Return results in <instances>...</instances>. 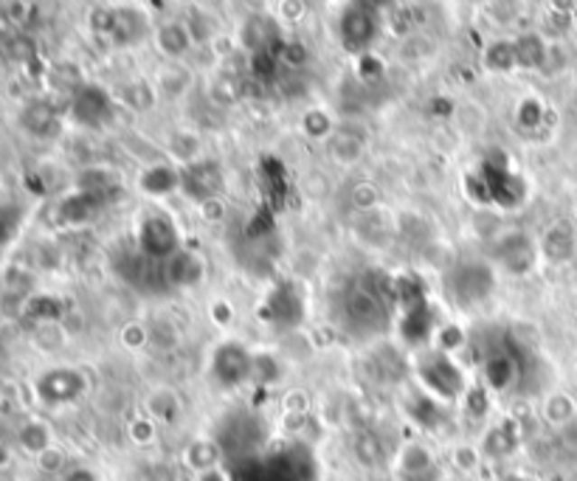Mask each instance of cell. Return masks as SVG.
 <instances>
[{
  "label": "cell",
  "instance_id": "obj_1",
  "mask_svg": "<svg viewBox=\"0 0 577 481\" xmlns=\"http://www.w3.org/2000/svg\"><path fill=\"white\" fill-rule=\"evenodd\" d=\"M344 310H347V319L360 329L377 327L386 319V307H383L380 291H375L369 284H355L344 301Z\"/></svg>",
  "mask_w": 577,
  "mask_h": 481
},
{
  "label": "cell",
  "instance_id": "obj_8",
  "mask_svg": "<svg viewBox=\"0 0 577 481\" xmlns=\"http://www.w3.org/2000/svg\"><path fill=\"white\" fill-rule=\"evenodd\" d=\"M181 183L191 198H211L223 186V172L214 163H198L183 172Z\"/></svg>",
  "mask_w": 577,
  "mask_h": 481
},
{
  "label": "cell",
  "instance_id": "obj_19",
  "mask_svg": "<svg viewBox=\"0 0 577 481\" xmlns=\"http://www.w3.org/2000/svg\"><path fill=\"white\" fill-rule=\"evenodd\" d=\"M20 445L26 448L29 453L40 456V453H45L48 448H54V445H51V430H48L42 422L32 420V422H26V425L20 428Z\"/></svg>",
  "mask_w": 577,
  "mask_h": 481
},
{
  "label": "cell",
  "instance_id": "obj_34",
  "mask_svg": "<svg viewBox=\"0 0 577 481\" xmlns=\"http://www.w3.org/2000/svg\"><path fill=\"white\" fill-rule=\"evenodd\" d=\"M307 60V51L302 45H287L284 48V62H291V65H302Z\"/></svg>",
  "mask_w": 577,
  "mask_h": 481
},
{
  "label": "cell",
  "instance_id": "obj_18",
  "mask_svg": "<svg viewBox=\"0 0 577 481\" xmlns=\"http://www.w3.org/2000/svg\"><path fill=\"white\" fill-rule=\"evenodd\" d=\"M200 273H203L200 262L195 256H189V254L172 256L170 262H166V279L175 282V284H191Z\"/></svg>",
  "mask_w": 577,
  "mask_h": 481
},
{
  "label": "cell",
  "instance_id": "obj_11",
  "mask_svg": "<svg viewBox=\"0 0 577 481\" xmlns=\"http://www.w3.org/2000/svg\"><path fill=\"white\" fill-rule=\"evenodd\" d=\"M485 375L493 389H510L518 377V360L510 352H493L485 364Z\"/></svg>",
  "mask_w": 577,
  "mask_h": 481
},
{
  "label": "cell",
  "instance_id": "obj_14",
  "mask_svg": "<svg viewBox=\"0 0 577 481\" xmlns=\"http://www.w3.org/2000/svg\"><path fill=\"white\" fill-rule=\"evenodd\" d=\"M96 211H99V195L79 191V195L68 198L62 203V220L65 223H85V220H93Z\"/></svg>",
  "mask_w": 577,
  "mask_h": 481
},
{
  "label": "cell",
  "instance_id": "obj_12",
  "mask_svg": "<svg viewBox=\"0 0 577 481\" xmlns=\"http://www.w3.org/2000/svg\"><path fill=\"white\" fill-rule=\"evenodd\" d=\"M574 251V234L569 226L558 223L552 226L544 236V254L552 259V262H566Z\"/></svg>",
  "mask_w": 577,
  "mask_h": 481
},
{
  "label": "cell",
  "instance_id": "obj_37",
  "mask_svg": "<svg viewBox=\"0 0 577 481\" xmlns=\"http://www.w3.org/2000/svg\"><path fill=\"white\" fill-rule=\"evenodd\" d=\"M6 459V453H4V448H0V462H4Z\"/></svg>",
  "mask_w": 577,
  "mask_h": 481
},
{
  "label": "cell",
  "instance_id": "obj_9",
  "mask_svg": "<svg viewBox=\"0 0 577 481\" xmlns=\"http://www.w3.org/2000/svg\"><path fill=\"white\" fill-rule=\"evenodd\" d=\"M400 473L405 481H423L437 473L434 456H431L423 445H405L400 450Z\"/></svg>",
  "mask_w": 577,
  "mask_h": 481
},
{
  "label": "cell",
  "instance_id": "obj_29",
  "mask_svg": "<svg viewBox=\"0 0 577 481\" xmlns=\"http://www.w3.org/2000/svg\"><path fill=\"white\" fill-rule=\"evenodd\" d=\"M9 51H12V57H14V60L29 62V60H34V42H32V40H26V37H14V40H12V45H9Z\"/></svg>",
  "mask_w": 577,
  "mask_h": 481
},
{
  "label": "cell",
  "instance_id": "obj_35",
  "mask_svg": "<svg viewBox=\"0 0 577 481\" xmlns=\"http://www.w3.org/2000/svg\"><path fill=\"white\" fill-rule=\"evenodd\" d=\"M200 481H226V478H223V473H220V470H211V473H203V476H200Z\"/></svg>",
  "mask_w": 577,
  "mask_h": 481
},
{
  "label": "cell",
  "instance_id": "obj_20",
  "mask_svg": "<svg viewBox=\"0 0 577 481\" xmlns=\"http://www.w3.org/2000/svg\"><path fill=\"white\" fill-rule=\"evenodd\" d=\"M513 51H516V62H518V65H526V68H538V65H544V60H546L544 42H541L538 37H533V34H526V37L516 40V42H513Z\"/></svg>",
  "mask_w": 577,
  "mask_h": 481
},
{
  "label": "cell",
  "instance_id": "obj_2",
  "mask_svg": "<svg viewBox=\"0 0 577 481\" xmlns=\"http://www.w3.org/2000/svg\"><path fill=\"white\" fill-rule=\"evenodd\" d=\"M85 392V380L74 369H54L37 380V394L42 402H68Z\"/></svg>",
  "mask_w": 577,
  "mask_h": 481
},
{
  "label": "cell",
  "instance_id": "obj_16",
  "mask_svg": "<svg viewBox=\"0 0 577 481\" xmlns=\"http://www.w3.org/2000/svg\"><path fill=\"white\" fill-rule=\"evenodd\" d=\"M504 262H507L510 271H526L535 259V251L530 245V239L521 236V234H513L507 236V243H504Z\"/></svg>",
  "mask_w": 577,
  "mask_h": 481
},
{
  "label": "cell",
  "instance_id": "obj_27",
  "mask_svg": "<svg viewBox=\"0 0 577 481\" xmlns=\"http://www.w3.org/2000/svg\"><path fill=\"white\" fill-rule=\"evenodd\" d=\"M37 465H40V470H45V473H60V470L65 467V456H62V450H57V448H48L45 453L37 456Z\"/></svg>",
  "mask_w": 577,
  "mask_h": 481
},
{
  "label": "cell",
  "instance_id": "obj_32",
  "mask_svg": "<svg viewBox=\"0 0 577 481\" xmlns=\"http://www.w3.org/2000/svg\"><path fill=\"white\" fill-rule=\"evenodd\" d=\"M62 481H99V478H96V473L88 467H70Z\"/></svg>",
  "mask_w": 577,
  "mask_h": 481
},
{
  "label": "cell",
  "instance_id": "obj_22",
  "mask_svg": "<svg viewBox=\"0 0 577 481\" xmlns=\"http://www.w3.org/2000/svg\"><path fill=\"white\" fill-rule=\"evenodd\" d=\"M218 459H220V450H218V445H211V442H198L195 448L189 450V465L198 467L200 473L218 470Z\"/></svg>",
  "mask_w": 577,
  "mask_h": 481
},
{
  "label": "cell",
  "instance_id": "obj_21",
  "mask_svg": "<svg viewBox=\"0 0 577 481\" xmlns=\"http://www.w3.org/2000/svg\"><path fill=\"white\" fill-rule=\"evenodd\" d=\"M158 42L161 48L170 57H178L186 51V45H189V32L183 26H178V23H170V26H163L161 34H158Z\"/></svg>",
  "mask_w": 577,
  "mask_h": 481
},
{
  "label": "cell",
  "instance_id": "obj_5",
  "mask_svg": "<svg viewBox=\"0 0 577 481\" xmlns=\"http://www.w3.org/2000/svg\"><path fill=\"white\" fill-rule=\"evenodd\" d=\"M377 32V17L367 6H352L341 17V37L349 48H364Z\"/></svg>",
  "mask_w": 577,
  "mask_h": 481
},
{
  "label": "cell",
  "instance_id": "obj_33",
  "mask_svg": "<svg viewBox=\"0 0 577 481\" xmlns=\"http://www.w3.org/2000/svg\"><path fill=\"white\" fill-rule=\"evenodd\" d=\"M327 127H330V122L321 116V113H312V116H307V130L310 133H316V135H321V133H327Z\"/></svg>",
  "mask_w": 577,
  "mask_h": 481
},
{
  "label": "cell",
  "instance_id": "obj_31",
  "mask_svg": "<svg viewBox=\"0 0 577 481\" xmlns=\"http://www.w3.org/2000/svg\"><path fill=\"white\" fill-rule=\"evenodd\" d=\"M518 122H521L524 127H538V122H541V107H538V102H524V107H521V113H518Z\"/></svg>",
  "mask_w": 577,
  "mask_h": 481
},
{
  "label": "cell",
  "instance_id": "obj_6",
  "mask_svg": "<svg viewBox=\"0 0 577 481\" xmlns=\"http://www.w3.org/2000/svg\"><path fill=\"white\" fill-rule=\"evenodd\" d=\"M214 372H218V377L226 386H234V383L246 380L251 375V357L243 347L226 344L218 349V357H214Z\"/></svg>",
  "mask_w": 577,
  "mask_h": 481
},
{
  "label": "cell",
  "instance_id": "obj_4",
  "mask_svg": "<svg viewBox=\"0 0 577 481\" xmlns=\"http://www.w3.org/2000/svg\"><path fill=\"white\" fill-rule=\"evenodd\" d=\"M423 380L431 392H437L442 397H453L456 392L462 389V377L460 372L453 369V364L445 355H428L423 360Z\"/></svg>",
  "mask_w": 577,
  "mask_h": 481
},
{
  "label": "cell",
  "instance_id": "obj_23",
  "mask_svg": "<svg viewBox=\"0 0 577 481\" xmlns=\"http://www.w3.org/2000/svg\"><path fill=\"white\" fill-rule=\"evenodd\" d=\"M178 175L172 172V170H150L147 175H144V189H147V191H158V195H161V191H170V189H175L178 186Z\"/></svg>",
  "mask_w": 577,
  "mask_h": 481
},
{
  "label": "cell",
  "instance_id": "obj_15",
  "mask_svg": "<svg viewBox=\"0 0 577 481\" xmlns=\"http://www.w3.org/2000/svg\"><path fill=\"white\" fill-rule=\"evenodd\" d=\"M352 453L355 459L364 465V467H380L383 459H386V450H383V442L372 434V430H364V434H358L352 442Z\"/></svg>",
  "mask_w": 577,
  "mask_h": 481
},
{
  "label": "cell",
  "instance_id": "obj_17",
  "mask_svg": "<svg viewBox=\"0 0 577 481\" xmlns=\"http://www.w3.org/2000/svg\"><path fill=\"white\" fill-rule=\"evenodd\" d=\"M274 40H276V29L268 17H251L243 26V42L251 51H265Z\"/></svg>",
  "mask_w": 577,
  "mask_h": 481
},
{
  "label": "cell",
  "instance_id": "obj_13",
  "mask_svg": "<svg viewBox=\"0 0 577 481\" xmlns=\"http://www.w3.org/2000/svg\"><path fill=\"white\" fill-rule=\"evenodd\" d=\"M20 118H23V125H26V130L34 133V135H48L57 127V113H54L51 105H45V102L26 105V110H23Z\"/></svg>",
  "mask_w": 577,
  "mask_h": 481
},
{
  "label": "cell",
  "instance_id": "obj_3",
  "mask_svg": "<svg viewBox=\"0 0 577 481\" xmlns=\"http://www.w3.org/2000/svg\"><path fill=\"white\" fill-rule=\"evenodd\" d=\"M141 248L150 259H166L178 251V231L175 226L163 217V214H155L147 223L141 226Z\"/></svg>",
  "mask_w": 577,
  "mask_h": 481
},
{
  "label": "cell",
  "instance_id": "obj_25",
  "mask_svg": "<svg viewBox=\"0 0 577 481\" xmlns=\"http://www.w3.org/2000/svg\"><path fill=\"white\" fill-rule=\"evenodd\" d=\"M488 65H490V68H510V65H516L513 45H507V42L493 45L490 51H488Z\"/></svg>",
  "mask_w": 577,
  "mask_h": 481
},
{
  "label": "cell",
  "instance_id": "obj_26",
  "mask_svg": "<svg viewBox=\"0 0 577 481\" xmlns=\"http://www.w3.org/2000/svg\"><path fill=\"white\" fill-rule=\"evenodd\" d=\"M572 414H574V408L566 397H552L546 405V417L552 422H566V420H572Z\"/></svg>",
  "mask_w": 577,
  "mask_h": 481
},
{
  "label": "cell",
  "instance_id": "obj_36",
  "mask_svg": "<svg viewBox=\"0 0 577 481\" xmlns=\"http://www.w3.org/2000/svg\"><path fill=\"white\" fill-rule=\"evenodd\" d=\"M501 481H526V478H518V476H510V478H501Z\"/></svg>",
  "mask_w": 577,
  "mask_h": 481
},
{
  "label": "cell",
  "instance_id": "obj_10",
  "mask_svg": "<svg viewBox=\"0 0 577 481\" xmlns=\"http://www.w3.org/2000/svg\"><path fill=\"white\" fill-rule=\"evenodd\" d=\"M107 113H110V102H107V96L99 88H85L77 96L74 116L79 118L82 125H99V122H105V118H107Z\"/></svg>",
  "mask_w": 577,
  "mask_h": 481
},
{
  "label": "cell",
  "instance_id": "obj_24",
  "mask_svg": "<svg viewBox=\"0 0 577 481\" xmlns=\"http://www.w3.org/2000/svg\"><path fill=\"white\" fill-rule=\"evenodd\" d=\"M516 448V437L507 434V428H496L493 434H488V453L490 456H507Z\"/></svg>",
  "mask_w": 577,
  "mask_h": 481
},
{
  "label": "cell",
  "instance_id": "obj_7",
  "mask_svg": "<svg viewBox=\"0 0 577 481\" xmlns=\"http://www.w3.org/2000/svg\"><path fill=\"white\" fill-rule=\"evenodd\" d=\"M493 291V276L482 264H470V268H462L453 279V293L460 301H479L485 299Z\"/></svg>",
  "mask_w": 577,
  "mask_h": 481
},
{
  "label": "cell",
  "instance_id": "obj_28",
  "mask_svg": "<svg viewBox=\"0 0 577 481\" xmlns=\"http://www.w3.org/2000/svg\"><path fill=\"white\" fill-rule=\"evenodd\" d=\"M127 102H130V107L147 110L153 105V93H150V88L144 85V82H135L133 88H127Z\"/></svg>",
  "mask_w": 577,
  "mask_h": 481
},
{
  "label": "cell",
  "instance_id": "obj_30",
  "mask_svg": "<svg viewBox=\"0 0 577 481\" xmlns=\"http://www.w3.org/2000/svg\"><path fill=\"white\" fill-rule=\"evenodd\" d=\"M14 226H17V211L4 206V208H0V243H6V239L12 236Z\"/></svg>",
  "mask_w": 577,
  "mask_h": 481
}]
</instances>
